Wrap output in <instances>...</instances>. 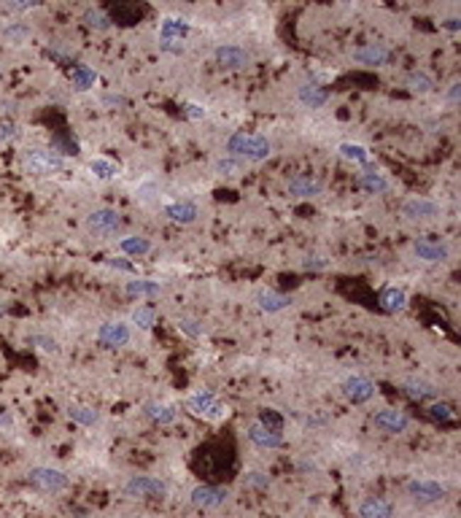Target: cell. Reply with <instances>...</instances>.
Listing matches in <instances>:
<instances>
[{"instance_id": "f907efd6", "label": "cell", "mask_w": 461, "mask_h": 518, "mask_svg": "<svg viewBox=\"0 0 461 518\" xmlns=\"http://www.w3.org/2000/svg\"><path fill=\"white\" fill-rule=\"evenodd\" d=\"M160 49H162V52H167V55H184V52H187L184 41H162V43H160Z\"/></svg>"}, {"instance_id": "680465c9", "label": "cell", "mask_w": 461, "mask_h": 518, "mask_svg": "<svg viewBox=\"0 0 461 518\" xmlns=\"http://www.w3.org/2000/svg\"><path fill=\"white\" fill-rule=\"evenodd\" d=\"M0 76H3V70H0Z\"/></svg>"}, {"instance_id": "5bb4252c", "label": "cell", "mask_w": 461, "mask_h": 518, "mask_svg": "<svg viewBox=\"0 0 461 518\" xmlns=\"http://www.w3.org/2000/svg\"><path fill=\"white\" fill-rule=\"evenodd\" d=\"M272 154V143L267 140L265 136H254V133H248L245 136V143H243V151H240V162H265L267 157Z\"/></svg>"}, {"instance_id": "c3c4849f", "label": "cell", "mask_w": 461, "mask_h": 518, "mask_svg": "<svg viewBox=\"0 0 461 518\" xmlns=\"http://www.w3.org/2000/svg\"><path fill=\"white\" fill-rule=\"evenodd\" d=\"M259 424H265L267 429H275V432H281V426H284V419H281L278 413H272V410H265V413H262V419H259Z\"/></svg>"}, {"instance_id": "ac0fdd59", "label": "cell", "mask_w": 461, "mask_h": 518, "mask_svg": "<svg viewBox=\"0 0 461 518\" xmlns=\"http://www.w3.org/2000/svg\"><path fill=\"white\" fill-rule=\"evenodd\" d=\"M248 440L257 446V448H265V451H272V448H281L284 446V435L281 432H275V429H267L265 424L254 421L248 426Z\"/></svg>"}, {"instance_id": "484cf974", "label": "cell", "mask_w": 461, "mask_h": 518, "mask_svg": "<svg viewBox=\"0 0 461 518\" xmlns=\"http://www.w3.org/2000/svg\"><path fill=\"white\" fill-rule=\"evenodd\" d=\"M378 302H380V308L386 311V314H402L407 308V294H405V289H399V287H386L383 292H380V297H378Z\"/></svg>"}, {"instance_id": "7bdbcfd3", "label": "cell", "mask_w": 461, "mask_h": 518, "mask_svg": "<svg viewBox=\"0 0 461 518\" xmlns=\"http://www.w3.org/2000/svg\"><path fill=\"white\" fill-rule=\"evenodd\" d=\"M302 268H305V270H311V273H324V270L332 268V259L321 257V254H311V257L302 259Z\"/></svg>"}, {"instance_id": "4dcf8cb0", "label": "cell", "mask_w": 461, "mask_h": 518, "mask_svg": "<svg viewBox=\"0 0 461 518\" xmlns=\"http://www.w3.org/2000/svg\"><path fill=\"white\" fill-rule=\"evenodd\" d=\"M68 419L82 426H95L100 421V410H95L92 405H68Z\"/></svg>"}, {"instance_id": "3957f363", "label": "cell", "mask_w": 461, "mask_h": 518, "mask_svg": "<svg viewBox=\"0 0 461 518\" xmlns=\"http://www.w3.org/2000/svg\"><path fill=\"white\" fill-rule=\"evenodd\" d=\"M28 480L35 489L46 491V494H62V491L70 489V478L62 470H55V467H33L28 473Z\"/></svg>"}, {"instance_id": "d590c367", "label": "cell", "mask_w": 461, "mask_h": 518, "mask_svg": "<svg viewBox=\"0 0 461 518\" xmlns=\"http://www.w3.org/2000/svg\"><path fill=\"white\" fill-rule=\"evenodd\" d=\"M49 149L57 151V154L65 160V157H70V154H73V157L79 154V143H76V138L73 136H55L52 138V146H49Z\"/></svg>"}, {"instance_id": "2e32d148", "label": "cell", "mask_w": 461, "mask_h": 518, "mask_svg": "<svg viewBox=\"0 0 461 518\" xmlns=\"http://www.w3.org/2000/svg\"><path fill=\"white\" fill-rule=\"evenodd\" d=\"M227 497H230V491L221 489V486H197V489L191 491V505H197V507H203V510H213V507H221V505L227 502Z\"/></svg>"}, {"instance_id": "7dc6e473", "label": "cell", "mask_w": 461, "mask_h": 518, "mask_svg": "<svg viewBox=\"0 0 461 518\" xmlns=\"http://www.w3.org/2000/svg\"><path fill=\"white\" fill-rule=\"evenodd\" d=\"M33 9H41V3H3L0 6L3 14H25V11H33Z\"/></svg>"}, {"instance_id": "277c9868", "label": "cell", "mask_w": 461, "mask_h": 518, "mask_svg": "<svg viewBox=\"0 0 461 518\" xmlns=\"http://www.w3.org/2000/svg\"><path fill=\"white\" fill-rule=\"evenodd\" d=\"M124 494L127 497H135V500H162L167 494L165 480L151 475H133L124 483Z\"/></svg>"}, {"instance_id": "6f0895ef", "label": "cell", "mask_w": 461, "mask_h": 518, "mask_svg": "<svg viewBox=\"0 0 461 518\" xmlns=\"http://www.w3.org/2000/svg\"><path fill=\"white\" fill-rule=\"evenodd\" d=\"M9 314V302L6 300H0V319H3V316Z\"/></svg>"}, {"instance_id": "8fae6325", "label": "cell", "mask_w": 461, "mask_h": 518, "mask_svg": "<svg viewBox=\"0 0 461 518\" xmlns=\"http://www.w3.org/2000/svg\"><path fill=\"white\" fill-rule=\"evenodd\" d=\"M375 383L370 381V378H365V375H351V378H345V383H343V395H345V399L348 402H353V405H365V402H370L372 397H375Z\"/></svg>"}, {"instance_id": "816d5d0a", "label": "cell", "mask_w": 461, "mask_h": 518, "mask_svg": "<svg viewBox=\"0 0 461 518\" xmlns=\"http://www.w3.org/2000/svg\"><path fill=\"white\" fill-rule=\"evenodd\" d=\"M459 95H461V84L459 82H450L445 89V100L450 103V106H456L459 103Z\"/></svg>"}, {"instance_id": "836d02e7", "label": "cell", "mask_w": 461, "mask_h": 518, "mask_svg": "<svg viewBox=\"0 0 461 518\" xmlns=\"http://www.w3.org/2000/svg\"><path fill=\"white\" fill-rule=\"evenodd\" d=\"M84 22H87V28L92 30H111V25H113V19H111L103 9H97V6H89L87 11H84Z\"/></svg>"}, {"instance_id": "1f68e13d", "label": "cell", "mask_w": 461, "mask_h": 518, "mask_svg": "<svg viewBox=\"0 0 461 518\" xmlns=\"http://www.w3.org/2000/svg\"><path fill=\"white\" fill-rule=\"evenodd\" d=\"M89 170H92V176L100 178V181H113V178L119 176V165L106 160V157H95V160L89 162Z\"/></svg>"}, {"instance_id": "83f0119b", "label": "cell", "mask_w": 461, "mask_h": 518, "mask_svg": "<svg viewBox=\"0 0 461 518\" xmlns=\"http://www.w3.org/2000/svg\"><path fill=\"white\" fill-rule=\"evenodd\" d=\"M257 305L265 314H278V311H286L291 305V297L281 294V292H272V289H265V292L257 294Z\"/></svg>"}, {"instance_id": "52a82bcc", "label": "cell", "mask_w": 461, "mask_h": 518, "mask_svg": "<svg viewBox=\"0 0 461 518\" xmlns=\"http://www.w3.org/2000/svg\"><path fill=\"white\" fill-rule=\"evenodd\" d=\"M413 254L426 265H443L450 257V246L445 241H440V238H418L413 243Z\"/></svg>"}, {"instance_id": "e575fe53", "label": "cell", "mask_w": 461, "mask_h": 518, "mask_svg": "<svg viewBox=\"0 0 461 518\" xmlns=\"http://www.w3.org/2000/svg\"><path fill=\"white\" fill-rule=\"evenodd\" d=\"M0 35L6 38L9 43H14V46H19V43H25L33 35V30L28 28V25H22V22H9L6 28L0 30Z\"/></svg>"}, {"instance_id": "d4e9b609", "label": "cell", "mask_w": 461, "mask_h": 518, "mask_svg": "<svg viewBox=\"0 0 461 518\" xmlns=\"http://www.w3.org/2000/svg\"><path fill=\"white\" fill-rule=\"evenodd\" d=\"M405 87H407V92H410V95L423 97V95H432L437 82H434L432 73H426V70H413V73L405 79Z\"/></svg>"}, {"instance_id": "11a10c76", "label": "cell", "mask_w": 461, "mask_h": 518, "mask_svg": "<svg viewBox=\"0 0 461 518\" xmlns=\"http://www.w3.org/2000/svg\"><path fill=\"white\" fill-rule=\"evenodd\" d=\"M443 28L450 30V33H459V30H461V19H459V16H450V19H445V22H443Z\"/></svg>"}, {"instance_id": "603a6c76", "label": "cell", "mask_w": 461, "mask_h": 518, "mask_svg": "<svg viewBox=\"0 0 461 518\" xmlns=\"http://www.w3.org/2000/svg\"><path fill=\"white\" fill-rule=\"evenodd\" d=\"M189 33V22L181 16H165L160 19V38L162 41H184Z\"/></svg>"}, {"instance_id": "60d3db41", "label": "cell", "mask_w": 461, "mask_h": 518, "mask_svg": "<svg viewBox=\"0 0 461 518\" xmlns=\"http://www.w3.org/2000/svg\"><path fill=\"white\" fill-rule=\"evenodd\" d=\"M157 197H160V184H157V181H143V184H138V189H135L138 203L151 205Z\"/></svg>"}, {"instance_id": "4316f807", "label": "cell", "mask_w": 461, "mask_h": 518, "mask_svg": "<svg viewBox=\"0 0 461 518\" xmlns=\"http://www.w3.org/2000/svg\"><path fill=\"white\" fill-rule=\"evenodd\" d=\"M70 84H73L76 92H89L97 84V70L92 65H87V62H79L70 70Z\"/></svg>"}, {"instance_id": "8992f818", "label": "cell", "mask_w": 461, "mask_h": 518, "mask_svg": "<svg viewBox=\"0 0 461 518\" xmlns=\"http://www.w3.org/2000/svg\"><path fill=\"white\" fill-rule=\"evenodd\" d=\"M87 227L95 235H103V238H111L122 230V214L116 208H95L89 216H87Z\"/></svg>"}, {"instance_id": "f1b7e54d", "label": "cell", "mask_w": 461, "mask_h": 518, "mask_svg": "<svg viewBox=\"0 0 461 518\" xmlns=\"http://www.w3.org/2000/svg\"><path fill=\"white\" fill-rule=\"evenodd\" d=\"M116 246H119V251L127 254V257H146L151 251V241L143 238V235H124Z\"/></svg>"}, {"instance_id": "7c38bea8", "label": "cell", "mask_w": 461, "mask_h": 518, "mask_svg": "<svg viewBox=\"0 0 461 518\" xmlns=\"http://www.w3.org/2000/svg\"><path fill=\"white\" fill-rule=\"evenodd\" d=\"M407 494L416 500V502H440V500H445L448 489L443 483H437V480H426V478H421V480H410L407 483Z\"/></svg>"}, {"instance_id": "cb8c5ba5", "label": "cell", "mask_w": 461, "mask_h": 518, "mask_svg": "<svg viewBox=\"0 0 461 518\" xmlns=\"http://www.w3.org/2000/svg\"><path fill=\"white\" fill-rule=\"evenodd\" d=\"M359 518H394V505L383 497H367L359 505Z\"/></svg>"}, {"instance_id": "9c48e42d", "label": "cell", "mask_w": 461, "mask_h": 518, "mask_svg": "<svg viewBox=\"0 0 461 518\" xmlns=\"http://www.w3.org/2000/svg\"><path fill=\"white\" fill-rule=\"evenodd\" d=\"M95 338L100 346H106V348H124L127 343L133 341V329L127 327L124 321H103L100 327H97Z\"/></svg>"}, {"instance_id": "f6af8a7d", "label": "cell", "mask_w": 461, "mask_h": 518, "mask_svg": "<svg viewBox=\"0 0 461 518\" xmlns=\"http://www.w3.org/2000/svg\"><path fill=\"white\" fill-rule=\"evenodd\" d=\"M49 57H55L57 62H68L70 57H73V49L65 46L62 41H55V43H49Z\"/></svg>"}, {"instance_id": "f546056e", "label": "cell", "mask_w": 461, "mask_h": 518, "mask_svg": "<svg viewBox=\"0 0 461 518\" xmlns=\"http://www.w3.org/2000/svg\"><path fill=\"white\" fill-rule=\"evenodd\" d=\"M146 416L157 424H173L178 419L176 405H167V402H149L146 405Z\"/></svg>"}, {"instance_id": "e0dca14e", "label": "cell", "mask_w": 461, "mask_h": 518, "mask_svg": "<svg viewBox=\"0 0 461 518\" xmlns=\"http://www.w3.org/2000/svg\"><path fill=\"white\" fill-rule=\"evenodd\" d=\"M162 214L173 224H194L197 216H200V208H197V203H191V200H173V203L165 205Z\"/></svg>"}, {"instance_id": "5b68a950", "label": "cell", "mask_w": 461, "mask_h": 518, "mask_svg": "<svg viewBox=\"0 0 461 518\" xmlns=\"http://www.w3.org/2000/svg\"><path fill=\"white\" fill-rule=\"evenodd\" d=\"M351 60L362 68H383L394 60V52L386 43H365L351 52Z\"/></svg>"}, {"instance_id": "ffe728a7", "label": "cell", "mask_w": 461, "mask_h": 518, "mask_svg": "<svg viewBox=\"0 0 461 518\" xmlns=\"http://www.w3.org/2000/svg\"><path fill=\"white\" fill-rule=\"evenodd\" d=\"M340 157L345 160V162L356 165V167H362V170H370V167H375L372 162V151L362 146V143H353V140H345V143H340L338 146Z\"/></svg>"}, {"instance_id": "4fadbf2b", "label": "cell", "mask_w": 461, "mask_h": 518, "mask_svg": "<svg viewBox=\"0 0 461 518\" xmlns=\"http://www.w3.org/2000/svg\"><path fill=\"white\" fill-rule=\"evenodd\" d=\"M443 214L440 203H434L429 197H410L402 205V216L410 221H426V219H437Z\"/></svg>"}, {"instance_id": "ab89813d", "label": "cell", "mask_w": 461, "mask_h": 518, "mask_svg": "<svg viewBox=\"0 0 461 518\" xmlns=\"http://www.w3.org/2000/svg\"><path fill=\"white\" fill-rule=\"evenodd\" d=\"M30 346H35L38 351H46V354H60V343L52 338V335H43V332H33L28 338Z\"/></svg>"}, {"instance_id": "ba28073f", "label": "cell", "mask_w": 461, "mask_h": 518, "mask_svg": "<svg viewBox=\"0 0 461 518\" xmlns=\"http://www.w3.org/2000/svg\"><path fill=\"white\" fill-rule=\"evenodd\" d=\"M372 424H375V429L380 432H386V435H402L410 429V416H407L405 410L399 408H383L378 410L375 416H372Z\"/></svg>"}, {"instance_id": "74e56055", "label": "cell", "mask_w": 461, "mask_h": 518, "mask_svg": "<svg viewBox=\"0 0 461 518\" xmlns=\"http://www.w3.org/2000/svg\"><path fill=\"white\" fill-rule=\"evenodd\" d=\"M426 413H429V419H434V421H440V424L456 421V410H453V405H448V402H432V405L426 408Z\"/></svg>"}, {"instance_id": "6da1fadb", "label": "cell", "mask_w": 461, "mask_h": 518, "mask_svg": "<svg viewBox=\"0 0 461 518\" xmlns=\"http://www.w3.org/2000/svg\"><path fill=\"white\" fill-rule=\"evenodd\" d=\"M19 162H22V170L28 176H35V178L57 176L65 167V160L57 151L46 149V146H30V149H25Z\"/></svg>"}, {"instance_id": "9f6ffc18", "label": "cell", "mask_w": 461, "mask_h": 518, "mask_svg": "<svg viewBox=\"0 0 461 518\" xmlns=\"http://www.w3.org/2000/svg\"><path fill=\"white\" fill-rule=\"evenodd\" d=\"M11 424H14V419H11L9 413H0V429H9Z\"/></svg>"}, {"instance_id": "681fc988", "label": "cell", "mask_w": 461, "mask_h": 518, "mask_svg": "<svg viewBox=\"0 0 461 518\" xmlns=\"http://www.w3.org/2000/svg\"><path fill=\"white\" fill-rule=\"evenodd\" d=\"M184 111H187V116H189V119H205V116H208V109L200 106V103H187Z\"/></svg>"}, {"instance_id": "7402d4cb", "label": "cell", "mask_w": 461, "mask_h": 518, "mask_svg": "<svg viewBox=\"0 0 461 518\" xmlns=\"http://www.w3.org/2000/svg\"><path fill=\"white\" fill-rule=\"evenodd\" d=\"M356 184H359V187H362L365 192H370V194H386V192L391 189V181L383 176L380 170H375V167L362 170V173H359V178H356Z\"/></svg>"}, {"instance_id": "ee69618b", "label": "cell", "mask_w": 461, "mask_h": 518, "mask_svg": "<svg viewBox=\"0 0 461 518\" xmlns=\"http://www.w3.org/2000/svg\"><path fill=\"white\" fill-rule=\"evenodd\" d=\"M243 483L248 489H267L270 486V478L265 475V473H259V470H251V473L243 475Z\"/></svg>"}, {"instance_id": "f5cc1de1", "label": "cell", "mask_w": 461, "mask_h": 518, "mask_svg": "<svg viewBox=\"0 0 461 518\" xmlns=\"http://www.w3.org/2000/svg\"><path fill=\"white\" fill-rule=\"evenodd\" d=\"M106 265H109V268H113V270H122V273H133V265H130L127 259H122V257H111Z\"/></svg>"}, {"instance_id": "d6986e66", "label": "cell", "mask_w": 461, "mask_h": 518, "mask_svg": "<svg viewBox=\"0 0 461 518\" xmlns=\"http://www.w3.org/2000/svg\"><path fill=\"white\" fill-rule=\"evenodd\" d=\"M286 192H289L291 197H297V200H308V197L321 194V181L308 176V173H299V176L286 181Z\"/></svg>"}, {"instance_id": "9a60e30c", "label": "cell", "mask_w": 461, "mask_h": 518, "mask_svg": "<svg viewBox=\"0 0 461 518\" xmlns=\"http://www.w3.org/2000/svg\"><path fill=\"white\" fill-rule=\"evenodd\" d=\"M124 294L133 297V300H154V297L162 294V284L154 281V278H138V275H133L124 284Z\"/></svg>"}, {"instance_id": "30bf717a", "label": "cell", "mask_w": 461, "mask_h": 518, "mask_svg": "<svg viewBox=\"0 0 461 518\" xmlns=\"http://www.w3.org/2000/svg\"><path fill=\"white\" fill-rule=\"evenodd\" d=\"M213 57H216L218 68H224V70H243L254 62L251 52H245L243 46H235V43H224V46H218L216 52H213Z\"/></svg>"}, {"instance_id": "bcb514c9", "label": "cell", "mask_w": 461, "mask_h": 518, "mask_svg": "<svg viewBox=\"0 0 461 518\" xmlns=\"http://www.w3.org/2000/svg\"><path fill=\"white\" fill-rule=\"evenodd\" d=\"M16 133H19V127L14 119H0V143H11Z\"/></svg>"}, {"instance_id": "8d00e7d4", "label": "cell", "mask_w": 461, "mask_h": 518, "mask_svg": "<svg viewBox=\"0 0 461 518\" xmlns=\"http://www.w3.org/2000/svg\"><path fill=\"white\" fill-rule=\"evenodd\" d=\"M178 332H184L187 338H191V341H197V338H203L205 335V327L200 319H191V316H181L176 321Z\"/></svg>"}, {"instance_id": "db71d44e", "label": "cell", "mask_w": 461, "mask_h": 518, "mask_svg": "<svg viewBox=\"0 0 461 518\" xmlns=\"http://www.w3.org/2000/svg\"><path fill=\"white\" fill-rule=\"evenodd\" d=\"M103 106H106V109H116V106H127V100H124L122 95H113V92H111V95L103 97Z\"/></svg>"}, {"instance_id": "44dd1931", "label": "cell", "mask_w": 461, "mask_h": 518, "mask_svg": "<svg viewBox=\"0 0 461 518\" xmlns=\"http://www.w3.org/2000/svg\"><path fill=\"white\" fill-rule=\"evenodd\" d=\"M297 100L305 109H321V106H326V100H329V89L318 82H305L297 89Z\"/></svg>"}, {"instance_id": "7a4b0ae2", "label": "cell", "mask_w": 461, "mask_h": 518, "mask_svg": "<svg viewBox=\"0 0 461 518\" xmlns=\"http://www.w3.org/2000/svg\"><path fill=\"white\" fill-rule=\"evenodd\" d=\"M187 408L194 413V416H203L208 421H221V419H227V405L218 399L211 389H197L194 395L187 397Z\"/></svg>"}, {"instance_id": "d6a6232c", "label": "cell", "mask_w": 461, "mask_h": 518, "mask_svg": "<svg viewBox=\"0 0 461 518\" xmlns=\"http://www.w3.org/2000/svg\"><path fill=\"white\" fill-rule=\"evenodd\" d=\"M130 319H133V324H135L140 332H151L154 324H157V311H154L151 305H138Z\"/></svg>"}, {"instance_id": "b9f144b4", "label": "cell", "mask_w": 461, "mask_h": 518, "mask_svg": "<svg viewBox=\"0 0 461 518\" xmlns=\"http://www.w3.org/2000/svg\"><path fill=\"white\" fill-rule=\"evenodd\" d=\"M240 170H243V162H240V160H235V157H221V160L216 162L218 176L235 178V176H240Z\"/></svg>"}, {"instance_id": "f35d334b", "label": "cell", "mask_w": 461, "mask_h": 518, "mask_svg": "<svg viewBox=\"0 0 461 518\" xmlns=\"http://www.w3.org/2000/svg\"><path fill=\"white\" fill-rule=\"evenodd\" d=\"M405 395L410 399H426V397H437V389L432 383H421V381H407L405 383Z\"/></svg>"}]
</instances>
